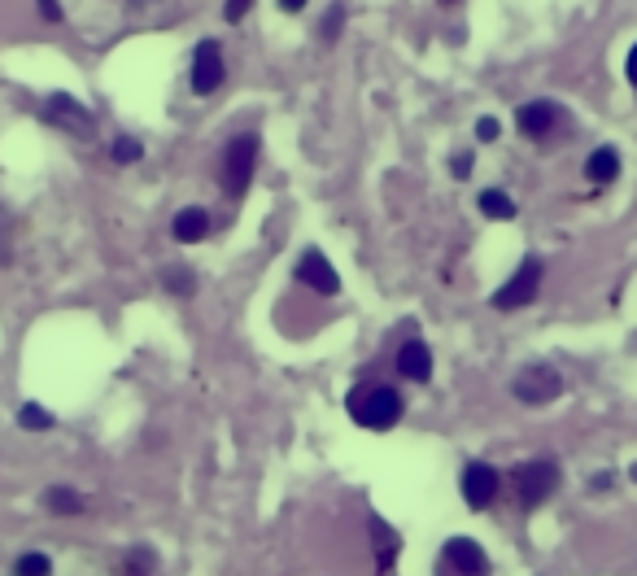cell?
Returning a JSON list of instances; mask_svg holds the SVG:
<instances>
[{
  "label": "cell",
  "instance_id": "4316f807",
  "mask_svg": "<svg viewBox=\"0 0 637 576\" xmlns=\"http://www.w3.org/2000/svg\"><path fill=\"white\" fill-rule=\"evenodd\" d=\"M14 262V249H9V236H0V267H9Z\"/></svg>",
  "mask_w": 637,
  "mask_h": 576
},
{
  "label": "cell",
  "instance_id": "ba28073f",
  "mask_svg": "<svg viewBox=\"0 0 637 576\" xmlns=\"http://www.w3.org/2000/svg\"><path fill=\"white\" fill-rule=\"evenodd\" d=\"M297 280L302 284H310L315 293H323V297H336L341 293V275L332 271V262L319 254V249H306L302 258H297Z\"/></svg>",
  "mask_w": 637,
  "mask_h": 576
},
{
  "label": "cell",
  "instance_id": "9c48e42d",
  "mask_svg": "<svg viewBox=\"0 0 637 576\" xmlns=\"http://www.w3.org/2000/svg\"><path fill=\"white\" fill-rule=\"evenodd\" d=\"M463 498L467 507H489V502L498 498V472L489 463H467L463 467Z\"/></svg>",
  "mask_w": 637,
  "mask_h": 576
},
{
  "label": "cell",
  "instance_id": "ac0fdd59",
  "mask_svg": "<svg viewBox=\"0 0 637 576\" xmlns=\"http://www.w3.org/2000/svg\"><path fill=\"white\" fill-rule=\"evenodd\" d=\"M371 537H376V555H380V563H393V559H398V533H393L389 524L371 520Z\"/></svg>",
  "mask_w": 637,
  "mask_h": 576
},
{
  "label": "cell",
  "instance_id": "83f0119b",
  "mask_svg": "<svg viewBox=\"0 0 637 576\" xmlns=\"http://www.w3.org/2000/svg\"><path fill=\"white\" fill-rule=\"evenodd\" d=\"M624 75H629V83H633V88H637V48H633V53H629V66H624Z\"/></svg>",
  "mask_w": 637,
  "mask_h": 576
},
{
  "label": "cell",
  "instance_id": "ffe728a7",
  "mask_svg": "<svg viewBox=\"0 0 637 576\" xmlns=\"http://www.w3.org/2000/svg\"><path fill=\"white\" fill-rule=\"evenodd\" d=\"M144 158V144L140 140H131V136H118L114 140V162L118 166H131V162H140Z\"/></svg>",
  "mask_w": 637,
  "mask_h": 576
},
{
  "label": "cell",
  "instance_id": "8992f818",
  "mask_svg": "<svg viewBox=\"0 0 637 576\" xmlns=\"http://www.w3.org/2000/svg\"><path fill=\"white\" fill-rule=\"evenodd\" d=\"M223 75H227V66H223L219 40H201L197 53H192V92H197V96L219 92L223 88Z\"/></svg>",
  "mask_w": 637,
  "mask_h": 576
},
{
  "label": "cell",
  "instance_id": "277c9868",
  "mask_svg": "<svg viewBox=\"0 0 637 576\" xmlns=\"http://www.w3.org/2000/svg\"><path fill=\"white\" fill-rule=\"evenodd\" d=\"M537 288H542V262H537V258H524L520 271H515L511 280L494 293V306H498V310H520V306H528V302L537 297Z\"/></svg>",
  "mask_w": 637,
  "mask_h": 576
},
{
  "label": "cell",
  "instance_id": "52a82bcc",
  "mask_svg": "<svg viewBox=\"0 0 637 576\" xmlns=\"http://www.w3.org/2000/svg\"><path fill=\"white\" fill-rule=\"evenodd\" d=\"M511 393L524 406H546V402H555L563 393V380H559V371H550V367H528V371L515 376Z\"/></svg>",
  "mask_w": 637,
  "mask_h": 576
},
{
  "label": "cell",
  "instance_id": "d6986e66",
  "mask_svg": "<svg viewBox=\"0 0 637 576\" xmlns=\"http://www.w3.org/2000/svg\"><path fill=\"white\" fill-rule=\"evenodd\" d=\"M14 576H53V563H48V555H40V550H31V555H22L14 563Z\"/></svg>",
  "mask_w": 637,
  "mask_h": 576
},
{
  "label": "cell",
  "instance_id": "9a60e30c",
  "mask_svg": "<svg viewBox=\"0 0 637 576\" xmlns=\"http://www.w3.org/2000/svg\"><path fill=\"white\" fill-rule=\"evenodd\" d=\"M162 288L175 297H192L197 293V275H192V267H184V262H171V267H162Z\"/></svg>",
  "mask_w": 637,
  "mask_h": 576
},
{
  "label": "cell",
  "instance_id": "f1b7e54d",
  "mask_svg": "<svg viewBox=\"0 0 637 576\" xmlns=\"http://www.w3.org/2000/svg\"><path fill=\"white\" fill-rule=\"evenodd\" d=\"M280 9H284V14H302L306 0H280Z\"/></svg>",
  "mask_w": 637,
  "mask_h": 576
},
{
  "label": "cell",
  "instance_id": "f546056e",
  "mask_svg": "<svg viewBox=\"0 0 637 576\" xmlns=\"http://www.w3.org/2000/svg\"><path fill=\"white\" fill-rule=\"evenodd\" d=\"M633 480H637V467H633Z\"/></svg>",
  "mask_w": 637,
  "mask_h": 576
},
{
  "label": "cell",
  "instance_id": "484cf974",
  "mask_svg": "<svg viewBox=\"0 0 637 576\" xmlns=\"http://www.w3.org/2000/svg\"><path fill=\"white\" fill-rule=\"evenodd\" d=\"M40 14H44V22H62V5L57 0H40Z\"/></svg>",
  "mask_w": 637,
  "mask_h": 576
},
{
  "label": "cell",
  "instance_id": "2e32d148",
  "mask_svg": "<svg viewBox=\"0 0 637 576\" xmlns=\"http://www.w3.org/2000/svg\"><path fill=\"white\" fill-rule=\"evenodd\" d=\"M480 214L485 219H515V201L502 188H485L480 192Z\"/></svg>",
  "mask_w": 637,
  "mask_h": 576
},
{
  "label": "cell",
  "instance_id": "7a4b0ae2",
  "mask_svg": "<svg viewBox=\"0 0 637 576\" xmlns=\"http://www.w3.org/2000/svg\"><path fill=\"white\" fill-rule=\"evenodd\" d=\"M254 166H258V136L245 131V136H236L223 149V166H219V184L232 201H240L249 192V184H254Z\"/></svg>",
  "mask_w": 637,
  "mask_h": 576
},
{
  "label": "cell",
  "instance_id": "8fae6325",
  "mask_svg": "<svg viewBox=\"0 0 637 576\" xmlns=\"http://www.w3.org/2000/svg\"><path fill=\"white\" fill-rule=\"evenodd\" d=\"M515 123H520V131L524 136H533V140H542V136H550V127L559 123V110L550 101H528V105H520V114H515Z\"/></svg>",
  "mask_w": 637,
  "mask_h": 576
},
{
  "label": "cell",
  "instance_id": "3957f363",
  "mask_svg": "<svg viewBox=\"0 0 637 576\" xmlns=\"http://www.w3.org/2000/svg\"><path fill=\"white\" fill-rule=\"evenodd\" d=\"M559 489V467L550 459H533L515 472V494H520V507H542V502Z\"/></svg>",
  "mask_w": 637,
  "mask_h": 576
},
{
  "label": "cell",
  "instance_id": "5bb4252c",
  "mask_svg": "<svg viewBox=\"0 0 637 576\" xmlns=\"http://www.w3.org/2000/svg\"><path fill=\"white\" fill-rule=\"evenodd\" d=\"M585 175H590L594 184H611V179L620 175V153L616 149H594L590 162H585Z\"/></svg>",
  "mask_w": 637,
  "mask_h": 576
},
{
  "label": "cell",
  "instance_id": "6da1fadb",
  "mask_svg": "<svg viewBox=\"0 0 637 576\" xmlns=\"http://www.w3.org/2000/svg\"><path fill=\"white\" fill-rule=\"evenodd\" d=\"M350 415H354V424H363L371 432H384V428H393L402 419V393L398 389H389V384H367V389H354L350 393Z\"/></svg>",
  "mask_w": 637,
  "mask_h": 576
},
{
  "label": "cell",
  "instance_id": "5b68a950",
  "mask_svg": "<svg viewBox=\"0 0 637 576\" xmlns=\"http://www.w3.org/2000/svg\"><path fill=\"white\" fill-rule=\"evenodd\" d=\"M437 572L441 576H489V559L472 537H454V542H446V550H441Z\"/></svg>",
  "mask_w": 637,
  "mask_h": 576
},
{
  "label": "cell",
  "instance_id": "4fadbf2b",
  "mask_svg": "<svg viewBox=\"0 0 637 576\" xmlns=\"http://www.w3.org/2000/svg\"><path fill=\"white\" fill-rule=\"evenodd\" d=\"M398 371L406 380H419L424 384L428 376H432V350L424 341H406L402 350H398Z\"/></svg>",
  "mask_w": 637,
  "mask_h": 576
},
{
  "label": "cell",
  "instance_id": "e0dca14e",
  "mask_svg": "<svg viewBox=\"0 0 637 576\" xmlns=\"http://www.w3.org/2000/svg\"><path fill=\"white\" fill-rule=\"evenodd\" d=\"M44 507L53 511V515H79L83 511V498L75 494V489H66V485H53L44 494Z\"/></svg>",
  "mask_w": 637,
  "mask_h": 576
},
{
  "label": "cell",
  "instance_id": "7402d4cb",
  "mask_svg": "<svg viewBox=\"0 0 637 576\" xmlns=\"http://www.w3.org/2000/svg\"><path fill=\"white\" fill-rule=\"evenodd\" d=\"M341 22H345V9H341V5H332V9H328V18H323V40H328V44L336 40V35H341Z\"/></svg>",
  "mask_w": 637,
  "mask_h": 576
},
{
  "label": "cell",
  "instance_id": "30bf717a",
  "mask_svg": "<svg viewBox=\"0 0 637 576\" xmlns=\"http://www.w3.org/2000/svg\"><path fill=\"white\" fill-rule=\"evenodd\" d=\"M48 118H53V123H62L66 131H79V136H92V114L83 110L79 101H70L66 92H53V96H48Z\"/></svg>",
  "mask_w": 637,
  "mask_h": 576
},
{
  "label": "cell",
  "instance_id": "d4e9b609",
  "mask_svg": "<svg viewBox=\"0 0 637 576\" xmlns=\"http://www.w3.org/2000/svg\"><path fill=\"white\" fill-rule=\"evenodd\" d=\"M450 171H454V179H467V175H472V153H459V158L450 162Z\"/></svg>",
  "mask_w": 637,
  "mask_h": 576
},
{
  "label": "cell",
  "instance_id": "44dd1931",
  "mask_svg": "<svg viewBox=\"0 0 637 576\" xmlns=\"http://www.w3.org/2000/svg\"><path fill=\"white\" fill-rule=\"evenodd\" d=\"M18 424H22V428H53V415L40 411L35 402H27V406L18 411Z\"/></svg>",
  "mask_w": 637,
  "mask_h": 576
},
{
  "label": "cell",
  "instance_id": "7c38bea8",
  "mask_svg": "<svg viewBox=\"0 0 637 576\" xmlns=\"http://www.w3.org/2000/svg\"><path fill=\"white\" fill-rule=\"evenodd\" d=\"M171 236L179 240V245H197V240H206L210 236V214L201 210V206L179 210L175 219H171Z\"/></svg>",
  "mask_w": 637,
  "mask_h": 576
},
{
  "label": "cell",
  "instance_id": "cb8c5ba5",
  "mask_svg": "<svg viewBox=\"0 0 637 576\" xmlns=\"http://www.w3.org/2000/svg\"><path fill=\"white\" fill-rule=\"evenodd\" d=\"M498 131H502V127H498V118H480V123H476V140H485V144H489V140H498Z\"/></svg>",
  "mask_w": 637,
  "mask_h": 576
},
{
  "label": "cell",
  "instance_id": "603a6c76",
  "mask_svg": "<svg viewBox=\"0 0 637 576\" xmlns=\"http://www.w3.org/2000/svg\"><path fill=\"white\" fill-rule=\"evenodd\" d=\"M249 5H254V0H227V5H223V18H227V22H240V18L249 14Z\"/></svg>",
  "mask_w": 637,
  "mask_h": 576
}]
</instances>
